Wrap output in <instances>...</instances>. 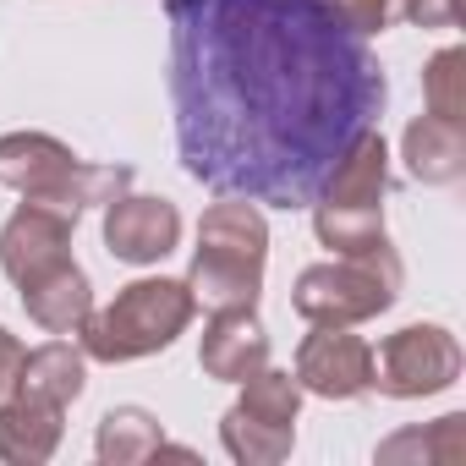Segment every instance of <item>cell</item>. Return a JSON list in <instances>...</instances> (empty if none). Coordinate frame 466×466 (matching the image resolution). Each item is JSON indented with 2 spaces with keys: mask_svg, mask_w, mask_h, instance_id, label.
<instances>
[{
  "mask_svg": "<svg viewBox=\"0 0 466 466\" xmlns=\"http://www.w3.org/2000/svg\"><path fill=\"white\" fill-rule=\"evenodd\" d=\"M176 148L219 198L308 208L384 110V72L335 0H165Z\"/></svg>",
  "mask_w": 466,
  "mask_h": 466,
  "instance_id": "obj_1",
  "label": "cell"
},
{
  "mask_svg": "<svg viewBox=\"0 0 466 466\" xmlns=\"http://www.w3.org/2000/svg\"><path fill=\"white\" fill-rule=\"evenodd\" d=\"M269 269V219L253 198H219L198 219V248L187 264V291L203 313L258 308Z\"/></svg>",
  "mask_w": 466,
  "mask_h": 466,
  "instance_id": "obj_2",
  "label": "cell"
},
{
  "mask_svg": "<svg viewBox=\"0 0 466 466\" xmlns=\"http://www.w3.org/2000/svg\"><path fill=\"white\" fill-rule=\"evenodd\" d=\"M384 198H390V143L379 127L357 132L346 154L329 165V176L313 192V237L335 258H368L390 248L384 230Z\"/></svg>",
  "mask_w": 466,
  "mask_h": 466,
  "instance_id": "obj_3",
  "label": "cell"
},
{
  "mask_svg": "<svg viewBox=\"0 0 466 466\" xmlns=\"http://www.w3.org/2000/svg\"><path fill=\"white\" fill-rule=\"evenodd\" d=\"M192 319H198V302H192L187 280L143 275L83 319L77 346H83L88 362H110V368L116 362H143L154 351H170L187 335Z\"/></svg>",
  "mask_w": 466,
  "mask_h": 466,
  "instance_id": "obj_4",
  "label": "cell"
},
{
  "mask_svg": "<svg viewBox=\"0 0 466 466\" xmlns=\"http://www.w3.org/2000/svg\"><path fill=\"white\" fill-rule=\"evenodd\" d=\"M0 187L83 219L88 208H105L132 187V165H88L50 132H6L0 137Z\"/></svg>",
  "mask_w": 466,
  "mask_h": 466,
  "instance_id": "obj_5",
  "label": "cell"
},
{
  "mask_svg": "<svg viewBox=\"0 0 466 466\" xmlns=\"http://www.w3.org/2000/svg\"><path fill=\"white\" fill-rule=\"evenodd\" d=\"M400 258L395 248H379L368 258H329L308 264L291 286V308L308 324H368L400 302Z\"/></svg>",
  "mask_w": 466,
  "mask_h": 466,
  "instance_id": "obj_6",
  "label": "cell"
},
{
  "mask_svg": "<svg viewBox=\"0 0 466 466\" xmlns=\"http://www.w3.org/2000/svg\"><path fill=\"white\" fill-rule=\"evenodd\" d=\"M461 340L444 324H406L379 340L373 351V390L390 400H428L455 390L461 379Z\"/></svg>",
  "mask_w": 466,
  "mask_h": 466,
  "instance_id": "obj_7",
  "label": "cell"
},
{
  "mask_svg": "<svg viewBox=\"0 0 466 466\" xmlns=\"http://www.w3.org/2000/svg\"><path fill=\"white\" fill-rule=\"evenodd\" d=\"M297 384L319 400H357L373 390V346L357 324H313L297 346Z\"/></svg>",
  "mask_w": 466,
  "mask_h": 466,
  "instance_id": "obj_8",
  "label": "cell"
},
{
  "mask_svg": "<svg viewBox=\"0 0 466 466\" xmlns=\"http://www.w3.org/2000/svg\"><path fill=\"white\" fill-rule=\"evenodd\" d=\"M72 237H77V214L23 198L6 214V225H0V275L23 291L28 280H39L72 258Z\"/></svg>",
  "mask_w": 466,
  "mask_h": 466,
  "instance_id": "obj_9",
  "label": "cell"
},
{
  "mask_svg": "<svg viewBox=\"0 0 466 466\" xmlns=\"http://www.w3.org/2000/svg\"><path fill=\"white\" fill-rule=\"evenodd\" d=\"M176 248H181V208L170 198H143L127 187L116 203H105V253L116 264L148 269Z\"/></svg>",
  "mask_w": 466,
  "mask_h": 466,
  "instance_id": "obj_10",
  "label": "cell"
},
{
  "mask_svg": "<svg viewBox=\"0 0 466 466\" xmlns=\"http://www.w3.org/2000/svg\"><path fill=\"white\" fill-rule=\"evenodd\" d=\"M269 362V329L258 324V308H225L208 313L203 340H198V368L214 384H242Z\"/></svg>",
  "mask_w": 466,
  "mask_h": 466,
  "instance_id": "obj_11",
  "label": "cell"
},
{
  "mask_svg": "<svg viewBox=\"0 0 466 466\" xmlns=\"http://www.w3.org/2000/svg\"><path fill=\"white\" fill-rule=\"evenodd\" d=\"M61 433H66V406L17 390L0 395V461L6 466H45L61 450Z\"/></svg>",
  "mask_w": 466,
  "mask_h": 466,
  "instance_id": "obj_12",
  "label": "cell"
},
{
  "mask_svg": "<svg viewBox=\"0 0 466 466\" xmlns=\"http://www.w3.org/2000/svg\"><path fill=\"white\" fill-rule=\"evenodd\" d=\"M17 297H23V313H28L45 335H77L83 319L94 313V280H88V269H83L77 258L56 264V269L39 275V280H28Z\"/></svg>",
  "mask_w": 466,
  "mask_h": 466,
  "instance_id": "obj_13",
  "label": "cell"
},
{
  "mask_svg": "<svg viewBox=\"0 0 466 466\" xmlns=\"http://www.w3.org/2000/svg\"><path fill=\"white\" fill-rule=\"evenodd\" d=\"M400 159H406L411 181L455 187L466 176V127L461 121H439V116H417L400 132Z\"/></svg>",
  "mask_w": 466,
  "mask_h": 466,
  "instance_id": "obj_14",
  "label": "cell"
},
{
  "mask_svg": "<svg viewBox=\"0 0 466 466\" xmlns=\"http://www.w3.org/2000/svg\"><path fill=\"white\" fill-rule=\"evenodd\" d=\"M12 390H17V395H34V400H50V406L83 400V390H88V357H83V346H72V340H45V346L23 351Z\"/></svg>",
  "mask_w": 466,
  "mask_h": 466,
  "instance_id": "obj_15",
  "label": "cell"
},
{
  "mask_svg": "<svg viewBox=\"0 0 466 466\" xmlns=\"http://www.w3.org/2000/svg\"><path fill=\"white\" fill-rule=\"evenodd\" d=\"M384 466H461L466 461V417L450 411L428 428H400L373 450Z\"/></svg>",
  "mask_w": 466,
  "mask_h": 466,
  "instance_id": "obj_16",
  "label": "cell"
},
{
  "mask_svg": "<svg viewBox=\"0 0 466 466\" xmlns=\"http://www.w3.org/2000/svg\"><path fill=\"white\" fill-rule=\"evenodd\" d=\"M165 450V422L143 406H110L99 417V433H94V455L105 466H137V461H154Z\"/></svg>",
  "mask_w": 466,
  "mask_h": 466,
  "instance_id": "obj_17",
  "label": "cell"
},
{
  "mask_svg": "<svg viewBox=\"0 0 466 466\" xmlns=\"http://www.w3.org/2000/svg\"><path fill=\"white\" fill-rule=\"evenodd\" d=\"M219 444L237 466H280L297 450V428H275V422L248 417L242 406H230L219 417Z\"/></svg>",
  "mask_w": 466,
  "mask_h": 466,
  "instance_id": "obj_18",
  "label": "cell"
},
{
  "mask_svg": "<svg viewBox=\"0 0 466 466\" xmlns=\"http://www.w3.org/2000/svg\"><path fill=\"white\" fill-rule=\"evenodd\" d=\"M237 406H242L248 417H258V422L297 428V417H302V384H297V373H286V368H269V362H264L258 373H248V379H242Z\"/></svg>",
  "mask_w": 466,
  "mask_h": 466,
  "instance_id": "obj_19",
  "label": "cell"
},
{
  "mask_svg": "<svg viewBox=\"0 0 466 466\" xmlns=\"http://www.w3.org/2000/svg\"><path fill=\"white\" fill-rule=\"evenodd\" d=\"M422 105H428V116L466 127V50L461 45H444V50L428 56V66H422Z\"/></svg>",
  "mask_w": 466,
  "mask_h": 466,
  "instance_id": "obj_20",
  "label": "cell"
},
{
  "mask_svg": "<svg viewBox=\"0 0 466 466\" xmlns=\"http://www.w3.org/2000/svg\"><path fill=\"white\" fill-rule=\"evenodd\" d=\"M411 28H461V0H390Z\"/></svg>",
  "mask_w": 466,
  "mask_h": 466,
  "instance_id": "obj_21",
  "label": "cell"
},
{
  "mask_svg": "<svg viewBox=\"0 0 466 466\" xmlns=\"http://www.w3.org/2000/svg\"><path fill=\"white\" fill-rule=\"evenodd\" d=\"M340 6V17L362 34V39H373V34H384L390 23H395V6L390 0H335Z\"/></svg>",
  "mask_w": 466,
  "mask_h": 466,
  "instance_id": "obj_22",
  "label": "cell"
},
{
  "mask_svg": "<svg viewBox=\"0 0 466 466\" xmlns=\"http://www.w3.org/2000/svg\"><path fill=\"white\" fill-rule=\"evenodd\" d=\"M23 351H28V346H23V340H17V335L6 329V324H0V395L12 390V379H17V362H23Z\"/></svg>",
  "mask_w": 466,
  "mask_h": 466,
  "instance_id": "obj_23",
  "label": "cell"
}]
</instances>
